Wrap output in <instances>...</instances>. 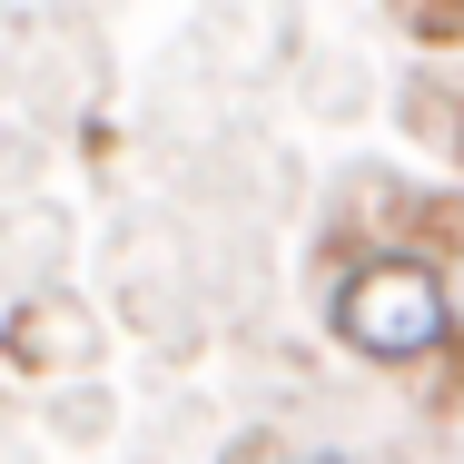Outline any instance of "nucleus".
Here are the masks:
<instances>
[{
	"label": "nucleus",
	"mask_w": 464,
	"mask_h": 464,
	"mask_svg": "<svg viewBox=\"0 0 464 464\" xmlns=\"http://www.w3.org/2000/svg\"><path fill=\"white\" fill-rule=\"evenodd\" d=\"M336 336L366 356V366H435L455 346V296H445V267L425 247H375L336 277Z\"/></svg>",
	"instance_id": "1"
},
{
	"label": "nucleus",
	"mask_w": 464,
	"mask_h": 464,
	"mask_svg": "<svg viewBox=\"0 0 464 464\" xmlns=\"http://www.w3.org/2000/svg\"><path fill=\"white\" fill-rule=\"evenodd\" d=\"M0 356L20 375H90L99 366V316L70 296V286H40L0 316Z\"/></svg>",
	"instance_id": "2"
},
{
	"label": "nucleus",
	"mask_w": 464,
	"mask_h": 464,
	"mask_svg": "<svg viewBox=\"0 0 464 464\" xmlns=\"http://www.w3.org/2000/svg\"><path fill=\"white\" fill-rule=\"evenodd\" d=\"M296 464H346V455H296Z\"/></svg>",
	"instance_id": "3"
}]
</instances>
